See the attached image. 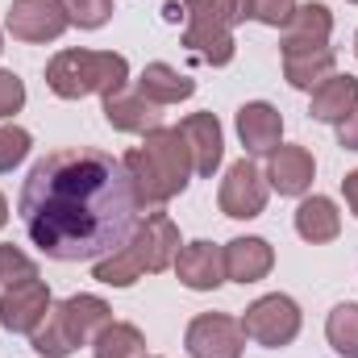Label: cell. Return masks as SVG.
<instances>
[{
  "mask_svg": "<svg viewBox=\"0 0 358 358\" xmlns=\"http://www.w3.org/2000/svg\"><path fill=\"white\" fill-rule=\"evenodd\" d=\"M279 55H283V80L300 92H313L338 71V50L329 42H283Z\"/></svg>",
  "mask_w": 358,
  "mask_h": 358,
  "instance_id": "12",
  "label": "cell"
},
{
  "mask_svg": "<svg viewBox=\"0 0 358 358\" xmlns=\"http://www.w3.org/2000/svg\"><path fill=\"white\" fill-rule=\"evenodd\" d=\"M296 234L308 246H329L342 234V213L329 196H304L296 208Z\"/></svg>",
  "mask_w": 358,
  "mask_h": 358,
  "instance_id": "20",
  "label": "cell"
},
{
  "mask_svg": "<svg viewBox=\"0 0 358 358\" xmlns=\"http://www.w3.org/2000/svg\"><path fill=\"white\" fill-rule=\"evenodd\" d=\"M125 163L96 146H63L29 167L17 196L29 242L55 263H100L138 229Z\"/></svg>",
  "mask_w": 358,
  "mask_h": 358,
  "instance_id": "1",
  "label": "cell"
},
{
  "mask_svg": "<svg viewBox=\"0 0 358 358\" xmlns=\"http://www.w3.org/2000/svg\"><path fill=\"white\" fill-rule=\"evenodd\" d=\"M221 259H225V279H234V283H263L275 267V246H271L267 238H255V234H246V238H234V242H225L221 246Z\"/></svg>",
  "mask_w": 358,
  "mask_h": 358,
  "instance_id": "16",
  "label": "cell"
},
{
  "mask_svg": "<svg viewBox=\"0 0 358 358\" xmlns=\"http://www.w3.org/2000/svg\"><path fill=\"white\" fill-rule=\"evenodd\" d=\"M179 225L163 213V208H150L146 221H138L134 238L113 250L108 259L96 263V279L104 287H134L142 275H159V271L176 267V255H179Z\"/></svg>",
  "mask_w": 358,
  "mask_h": 358,
  "instance_id": "3",
  "label": "cell"
},
{
  "mask_svg": "<svg viewBox=\"0 0 358 358\" xmlns=\"http://www.w3.org/2000/svg\"><path fill=\"white\" fill-rule=\"evenodd\" d=\"M4 221H8V200L0 196V229H4Z\"/></svg>",
  "mask_w": 358,
  "mask_h": 358,
  "instance_id": "34",
  "label": "cell"
},
{
  "mask_svg": "<svg viewBox=\"0 0 358 358\" xmlns=\"http://www.w3.org/2000/svg\"><path fill=\"white\" fill-rule=\"evenodd\" d=\"M238 138L246 146V155H271L283 142V117L267 100H250L238 108Z\"/></svg>",
  "mask_w": 358,
  "mask_h": 358,
  "instance_id": "18",
  "label": "cell"
},
{
  "mask_svg": "<svg viewBox=\"0 0 358 358\" xmlns=\"http://www.w3.org/2000/svg\"><path fill=\"white\" fill-rule=\"evenodd\" d=\"M329 34H334V13L321 0L296 4L292 21L283 25V42H329Z\"/></svg>",
  "mask_w": 358,
  "mask_h": 358,
  "instance_id": "23",
  "label": "cell"
},
{
  "mask_svg": "<svg viewBox=\"0 0 358 358\" xmlns=\"http://www.w3.org/2000/svg\"><path fill=\"white\" fill-rule=\"evenodd\" d=\"M338 146H342V150H358V113L338 125Z\"/></svg>",
  "mask_w": 358,
  "mask_h": 358,
  "instance_id": "31",
  "label": "cell"
},
{
  "mask_svg": "<svg viewBox=\"0 0 358 358\" xmlns=\"http://www.w3.org/2000/svg\"><path fill=\"white\" fill-rule=\"evenodd\" d=\"M34 259L25 255V250H17V246H8V242H0V287H8L13 279H21V275H34Z\"/></svg>",
  "mask_w": 358,
  "mask_h": 358,
  "instance_id": "27",
  "label": "cell"
},
{
  "mask_svg": "<svg viewBox=\"0 0 358 358\" xmlns=\"http://www.w3.org/2000/svg\"><path fill=\"white\" fill-rule=\"evenodd\" d=\"M308 113H313V121H321V125H342L346 117L358 113V80L334 71L329 80H321V84L313 88Z\"/></svg>",
  "mask_w": 358,
  "mask_h": 358,
  "instance_id": "19",
  "label": "cell"
},
{
  "mask_svg": "<svg viewBox=\"0 0 358 358\" xmlns=\"http://www.w3.org/2000/svg\"><path fill=\"white\" fill-rule=\"evenodd\" d=\"M267 196H271L267 176H263L250 159H238V163L225 171V179H221L217 204H221V213L234 217V221H255V217H263Z\"/></svg>",
  "mask_w": 358,
  "mask_h": 358,
  "instance_id": "11",
  "label": "cell"
},
{
  "mask_svg": "<svg viewBox=\"0 0 358 358\" xmlns=\"http://www.w3.org/2000/svg\"><path fill=\"white\" fill-rule=\"evenodd\" d=\"M138 92L167 108V104H179V100H192L196 96V80L183 76L171 63H146L142 76H138Z\"/></svg>",
  "mask_w": 358,
  "mask_h": 358,
  "instance_id": "21",
  "label": "cell"
},
{
  "mask_svg": "<svg viewBox=\"0 0 358 358\" xmlns=\"http://www.w3.org/2000/svg\"><path fill=\"white\" fill-rule=\"evenodd\" d=\"M129 84L125 55L113 50H59L46 63V88L59 100H84V96H113Z\"/></svg>",
  "mask_w": 358,
  "mask_h": 358,
  "instance_id": "5",
  "label": "cell"
},
{
  "mask_svg": "<svg viewBox=\"0 0 358 358\" xmlns=\"http://www.w3.org/2000/svg\"><path fill=\"white\" fill-rule=\"evenodd\" d=\"M63 8H67L71 25H80V29H100V25H108V17L117 13L113 0H63Z\"/></svg>",
  "mask_w": 358,
  "mask_h": 358,
  "instance_id": "26",
  "label": "cell"
},
{
  "mask_svg": "<svg viewBox=\"0 0 358 358\" xmlns=\"http://www.w3.org/2000/svg\"><path fill=\"white\" fill-rule=\"evenodd\" d=\"M29 146H34L29 129H21V125H0V176H8L13 167H21V163L29 159Z\"/></svg>",
  "mask_w": 358,
  "mask_h": 358,
  "instance_id": "25",
  "label": "cell"
},
{
  "mask_svg": "<svg viewBox=\"0 0 358 358\" xmlns=\"http://www.w3.org/2000/svg\"><path fill=\"white\" fill-rule=\"evenodd\" d=\"M121 163H125V176L134 183V196L142 208H163L196 176L192 146L179 134V125H163V129L146 134L142 146H134Z\"/></svg>",
  "mask_w": 358,
  "mask_h": 358,
  "instance_id": "2",
  "label": "cell"
},
{
  "mask_svg": "<svg viewBox=\"0 0 358 358\" xmlns=\"http://www.w3.org/2000/svg\"><path fill=\"white\" fill-rule=\"evenodd\" d=\"M221 8H225L229 25H242V21L255 17V0H221Z\"/></svg>",
  "mask_w": 358,
  "mask_h": 358,
  "instance_id": "30",
  "label": "cell"
},
{
  "mask_svg": "<svg viewBox=\"0 0 358 358\" xmlns=\"http://www.w3.org/2000/svg\"><path fill=\"white\" fill-rule=\"evenodd\" d=\"M108 321H113L108 300H100L92 292H80V296H67V300L50 304L46 321L29 334V342L42 358H71L80 346H92L96 334Z\"/></svg>",
  "mask_w": 358,
  "mask_h": 358,
  "instance_id": "4",
  "label": "cell"
},
{
  "mask_svg": "<svg viewBox=\"0 0 358 358\" xmlns=\"http://www.w3.org/2000/svg\"><path fill=\"white\" fill-rule=\"evenodd\" d=\"M92 358H146V334L129 321H108L92 342Z\"/></svg>",
  "mask_w": 358,
  "mask_h": 358,
  "instance_id": "22",
  "label": "cell"
},
{
  "mask_svg": "<svg viewBox=\"0 0 358 358\" xmlns=\"http://www.w3.org/2000/svg\"><path fill=\"white\" fill-rule=\"evenodd\" d=\"M50 287H46V279H38V271L34 275H21V279H13L4 292H0V325L8 329V334H34L42 321H46V313H50Z\"/></svg>",
  "mask_w": 358,
  "mask_h": 358,
  "instance_id": "8",
  "label": "cell"
},
{
  "mask_svg": "<svg viewBox=\"0 0 358 358\" xmlns=\"http://www.w3.org/2000/svg\"><path fill=\"white\" fill-rule=\"evenodd\" d=\"M21 104H25V84H21V76L0 67V121L13 117V113H21Z\"/></svg>",
  "mask_w": 358,
  "mask_h": 358,
  "instance_id": "28",
  "label": "cell"
},
{
  "mask_svg": "<svg viewBox=\"0 0 358 358\" xmlns=\"http://www.w3.org/2000/svg\"><path fill=\"white\" fill-rule=\"evenodd\" d=\"M8 34L17 42H29V46H46V42H59L71 25L63 0H13L8 4V17H4Z\"/></svg>",
  "mask_w": 358,
  "mask_h": 358,
  "instance_id": "10",
  "label": "cell"
},
{
  "mask_svg": "<svg viewBox=\"0 0 358 358\" xmlns=\"http://www.w3.org/2000/svg\"><path fill=\"white\" fill-rule=\"evenodd\" d=\"M350 4H358V0H350Z\"/></svg>",
  "mask_w": 358,
  "mask_h": 358,
  "instance_id": "37",
  "label": "cell"
},
{
  "mask_svg": "<svg viewBox=\"0 0 358 358\" xmlns=\"http://www.w3.org/2000/svg\"><path fill=\"white\" fill-rule=\"evenodd\" d=\"M104 121L117 129V134H155L163 129V104L146 100L138 88H117L113 96H104Z\"/></svg>",
  "mask_w": 358,
  "mask_h": 358,
  "instance_id": "13",
  "label": "cell"
},
{
  "mask_svg": "<svg viewBox=\"0 0 358 358\" xmlns=\"http://www.w3.org/2000/svg\"><path fill=\"white\" fill-rule=\"evenodd\" d=\"M179 134L187 138L192 146V163H196V176L213 179V171L221 167L225 159V134H221V121L213 113H192L179 121Z\"/></svg>",
  "mask_w": 358,
  "mask_h": 358,
  "instance_id": "17",
  "label": "cell"
},
{
  "mask_svg": "<svg viewBox=\"0 0 358 358\" xmlns=\"http://www.w3.org/2000/svg\"><path fill=\"white\" fill-rule=\"evenodd\" d=\"M0 55H4V34H0Z\"/></svg>",
  "mask_w": 358,
  "mask_h": 358,
  "instance_id": "35",
  "label": "cell"
},
{
  "mask_svg": "<svg viewBox=\"0 0 358 358\" xmlns=\"http://www.w3.org/2000/svg\"><path fill=\"white\" fill-rule=\"evenodd\" d=\"M355 55H358V34H355Z\"/></svg>",
  "mask_w": 358,
  "mask_h": 358,
  "instance_id": "36",
  "label": "cell"
},
{
  "mask_svg": "<svg viewBox=\"0 0 358 358\" xmlns=\"http://www.w3.org/2000/svg\"><path fill=\"white\" fill-rule=\"evenodd\" d=\"M296 13V0H255V21H263L271 29H283Z\"/></svg>",
  "mask_w": 358,
  "mask_h": 358,
  "instance_id": "29",
  "label": "cell"
},
{
  "mask_svg": "<svg viewBox=\"0 0 358 358\" xmlns=\"http://www.w3.org/2000/svg\"><path fill=\"white\" fill-rule=\"evenodd\" d=\"M300 325H304V313L292 296L283 292H271V296H259L246 313H242V334L246 342H259L267 350H283L300 338Z\"/></svg>",
  "mask_w": 358,
  "mask_h": 358,
  "instance_id": "7",
  "label": "cell"
},
{
  "mask_svg": "<svg viewBox=\"0 0 358 358\" xmlns=\"http://www.w3.org/2000/svg\"><path fill=\"white\" fill-rule=\"evenodd\" d=\"M263 176H267L271 192H279V196H304L313 187V176H317V159L308 146H283L279 142L267 155Z\"/></svg>",
  "mask_w": 358,
  "mask_h": 358,
  "instance_id": "14",
  "label": "cell"
},
{
  "mask_svg": "<svg viewBox=\"0 0 358 358\" xmlns=\"http://www.w3.org/2000/svg\"><path fill=\"white\" fill-rule=\"evenodd\" d=\"M163 21H171V25H176V21H183V4H179V0H171V4L163 8Z\"/></svg>",
  "mask_w": 358,
  "mask_h": 358,
  "instance_id": "33",
  "label": "cell"
},
{
  "mask_svg": "<svg viewBox=\"0 0 358 358\" xmlns=\"http://www.w3.org/2000/svg\"><path fill=\"white\" fill-rule=\"evenodd\" d=\"M183 350H187V358H242L246 355L242 321H234L225 313H200L187 321Z\"/></svg>",
  "mask_w": 358,
  "mask_h": 358,
  "instance_id": "9",
  "label": "cell"
},
{
  "mask_svg": "<svg viewBox=\"0 0 358 358\" xmlns=\"http://www.w3.org/2000/svg\"><path fill=\"white\" fill-rule=\"evenodd\" d=\"M325 338L342 358H358V304H338L325 317Z\"/></svg>",
  "mask_w": 358,
  "mask_h": 358,
  "instance_id": "24",
  "label": "cell"
},
{
  "mask_svg": "<svg viewBox=\"0 0 358 358\" xmlns=\"http://www.w3.org/2000/svg\"><path fill=\"white\" fill-rule=\"evenodd\" d=\"M183 46L200 55L208 67H229L238 55L234 25L221 8V0H183Z\"/></svg>",
  "mask_w": 358,
  "mask_h": 358,
  "instance_id": "6",
  "label": "cell"
},
{
  "mask_svg": "<svg viewBox=\"0 0 358 358\" xmlns=\"http://www.w3.org/2000/svg\"><path fill=\"white\" fill-rule=\"evenodd\" d=\"M342 192H346V204H350V213L358 217V171H346V179H342Z\"/></svg>",
  "mask_w": 358,
  "mask_h": 358,
  "instance_id": "32",
  "label": "cell"
},
{
  "mask_svg": "<svg viewBox=\"0 0 358 358\" xmlns=\"http://www.w3.org/2000/svg\"><path fill=\"white\" fill-rule=\"evenodd\" d=\"M176 275L187 292H217L225 283V259H221V246L213 242H183L176 255Z\"/></svg>",
  "mask_w": 358,
  "mask_h": 358,
  "instance_id": "15",
  "label": "cell"
}]
</instances>
